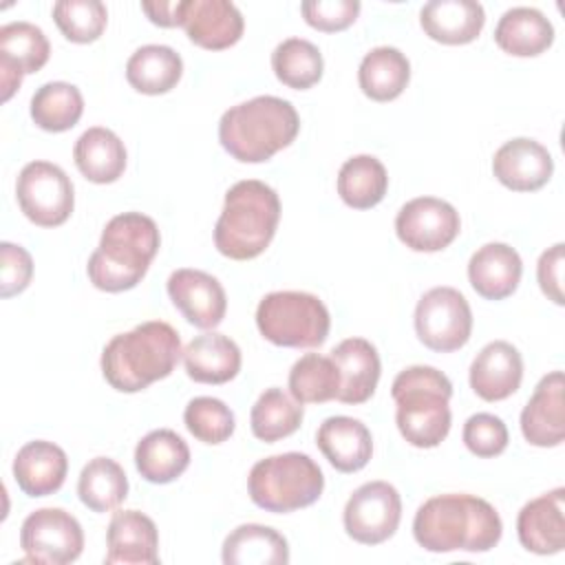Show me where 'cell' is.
Returning <instances> with one entry per match:
<instances>
[{"instance_id":"6da1fadb","label":"cell","mask_w":565,"mask_h":565,"mask_svg":"<svg viewBox=\"0 0 565 565\" xmlns=\"http://www.w3.org/2000/svg\"><path fill=\"white\" fill-rule=\"evenodd\" d=\"M503 534L499 512L481 497L437 494L424 501L413 519L419 547L437 554L488 552Z\"/></svg>"},{"instance_id":"7a4b0ae2","label":"cell","mask_w":565,"mask_h":565,"mask_svg":"<svg viewBox=\"0 0 565 565\" xmlns=\"http://www.w3.org/2000/svg\"><path fill=\"white\" fill-rule=\"evenodd\" d=\"M181 338L163 320H148L117 333L102 351V373L121 393H139L168 377L181 358Z\"/></svg>"},{"instance_id":"3957f363","label":"cell","mask_w":565,"mask_h":565,"mask_svg":"<svg viewBox=\"0 0 565 565\" xmlns=\"http://www.w3.org/2000/svg\"><path fill=\"white\" fill-rule=\"evenodd\" d=\"M159 243V227L150 216L141 212L113 216L88 258L86 271L90 282L108 294L137 287L157 256Z\"/></svg>"},{"instance_id":"277c9868","label":"cell","mask_w":565,"mask_h":565,"mask_svg":"<svg viewBox=\"0 0 565 565\" xmlns=\"http://www.w3.org/2000/svg\"><path fill=\"white\" fill-rule=\"evenodd\" d=\"M300 130L291 102L258 95L227 108L218 121V141L241 163H263L287 148Z\"/></svg>"},{"instance_id":"5b68a950","label":"cell","mask_w":565,"mask_h":565,"mask_svg":"<svg viewBox=\"0 0 565 565\" xmlns=\"http://www.w3.org/2000/svg\"><path fill=\"white\" fill-rule=\"evenodd\" d=\"M278 221L280 199L276 190L258 179L238 181L225 192V203L214 225V245L232 260L256 258L269 247Z\"/></svg>"},{"instance_id":"8992f818","label":"cell","mask_w":565,"mask_h":565,"mask_svg":"<svg viewBox=\"0 0 565 565\" xmlns=\"http://www.w3.org/2000/svg\"><path fill=\"white\" fill-rule=\"evenodd\" d=\"M399 435L415 448L439 446L450 430V380L435 366L415 364L397 373L391 386Z\"/></svg>"},{"instance_id":"52a82bcc","label":"cell","mask_w":565,"mask_h":565,"mask_svg":"<svg viewBox=\"0 0 565 565\" xmlns=\"http://www.w3.org/2000/svg\"><path fill=\"white\" fill-rule=\"evenodd\" d=\"M249 499L276 514H287L316 503L324 490L320 466L305 452H282L260 459L247 477Z\"/></svg>"},{"instance_id":"ba28073f","label":"cell","mask_w":565,"mask_h":565,"mask_svg":"<svg viewBox=\"0 0 565 565\" xmlns=\"http://www.w3.org/2000/svg\"><path fill=\"white\" fill-rule=\"evenodd\" d=\"M256 327L276 347H320L331 327L324 302L307 291H271L256 307Z\"/></svg>"},{"instance_id":"9c48e42d","label":"cell","mask_w":565,"mask_h":565,"mask_svg":"<svg viewBox=\"0 0 565 565\" xmlns=\"http://www.w3.org/2000/svg\"><path fill=\"white\" fill-rule=\"evenodd\" d=\"M22 214L40 227H57L68 221L75 194L68 174L49 161L26 163L15 181Z\"/></svg>"},{"instance_id":"30bf717a","label":"cell","mask_w":565,"mask_h":565,"mask_svg":"<svg viewBox=\"0 0 565 565\" xmlns=\"http://www.w3.org/2000/svg\"><path fill=\"white\" fill-rule=\"evenodd\" d=\"M415 331L430 351L461 349L472 333V311L463 294L455 287L428 289L415 307Z\"/></svg>"},{"instance_id":"8fae6325","label":"cell","mask_w":565,"mask_h":565,"mask_svg":"<svg viewBox=\"0 0 565 565\" xmlns=\"http://www.w3.org/2000/svg\"><path fill=\"white\" fill-rule=\"evenodd\" d=\"M20 547L26 563L66 565L79 558L84 532L71 512L62 508H40L22 523Z\"/></svg>"},{"instance_id":"7c38bea8","label":"cell","mask_w":565,"mask_h":565,"mask_svg":"<svg viewBox=\"0 0 565 565\" xmlns=\"http://www.w3.org/2000/svg\"><path fill=\"white\" fill-rule=\"evenodd\" d=\"M402 519V499L388 481L362 483L344 505V530L362 545H380L391 539Z\"/></svg>"},{"instance_id":"4fadbf2b","label":"cell","mask_w":565,"mask_h":565,"mask_svg":"<svg viewBox=\"0 0 565 565\" xmlns=\"http://www.w3.org/2000/svg\"><path fill=\"white\" fill-rule=\"evenodd\" d=\"M459 212L437 196H417L395 216L397 238L413 252H439L459 234Z\"/></svg>"},{"instance_id":"5bb4252c","label":"cell","mask_w":565,"mask_h":565,"mask_svg":"<svg viewBox=\"0 0 565 565\" xmlns=\"http://www.w3.org/2000/svg\"><path fill=\"white\" fill-rule=\"evenodd\" d=\"M51 55L44 31L31 22L18 20L0 26V84L7 102L22 84V77L38 73Z\"/></svg>"},{"instance_id":"9a60e30c","label":"cell","mask_w":565,"mask_h":565,"mask_svg":"<svg viewBox=\"0 0 565 565\" xmlns=\"http://www.w3.org/2000/svg\"><path fill=\"white\" fill-rule=\"evenodd\" d=\"M168 296L183 318L199 329H214L223 322L227 298L223 285L201 269H177L168 278Z\"/></svg>"},{"instance_id":"2e32d148","label":"cell","mask_w":565,"mask_h":565,"mask_svg":"<svg viewBox=\"0 0 565 565\" xmlns=\"http://www.w3.org/2000/svg\"><path fill=\"white\" fill-rule=\"evenodd\" d=\"M563 371H552L536 384L530 402L521 411V433L527 444L554 448L565 437V399Z\"/></svg>"},{"instance_id":"e0dca14e","label":"cell","mask_w":565,"mask_h":565,"mask_svg":"<svg viewBox=\"0 0 565 565\" xmlns=\"http://www.w3.org/2000/svg\"><path fill=\"white\" fill-rule=\"evenodd\" d=\"M492 172L508 190L534 192L552 179L554 159L539 141L516 137L494 152Z\"/></svg>"},{"instance_id":"ac0fdd59","label":"cell","mask_w":565,"mask_h":565,"mask_svg":"<svg viewBox=\"0 0 565 565\" xmlns=\"http://www.w3.org/2000/svg\"><path fill=\"white\" fill-rule=\"evenodd\" d=\"M108 565L159 563V534L154 521L139 510L115 512L106 532Z\"/></svg>"},{"instance_id":"d6986e66","label":"cell","mask_w":565,"mask_h":565,"mask_svg":"<svg viewBox=\"0 0 565 565\" xmlns=\"http://www.w3.org/2000/svg\"><path fill=\"white\" fill-rule=\"evenodd\" d=\"M565 490L554 488L527 501L516 516V534L527 552L547 556L565 547Z\"/></svg>"},{"instance_id":"ffe728a7","label":"cell","mask_w":565,"mask_h":565,"mask_svg":"<svg viewBox=\"0 0 565 565\" xmlns=\"http://www.w3.org/2000/svg\"><path fill=\"white\" fill-rule=\"evenodd\" d=\"M523 358L505 340L486 344L470 364V388L486 402H501L519 391Z\"/></svg>"},{"instance_id":"44dd1931","label":"cell","mask_w":565,"mask_h":565,"mask_svg":"<svg viewBox=\"0 0 565 565\" xmlns=\"http://www.w3.org/2000/svg\"><path fill=\"white\" fill-rule=\"evenodd\" d=\"M183 26L196 46L223 51L241 40L245 22L230 0H188Z\"/></svg>"},{"instance_id":"7402d4cb","label":"cell","mask_w":565,"mask_h":565,"mask_svg":"<svg viewBox=\"0 0 565 565\" xmlns=\"http://www.w3.org/2000/svg\"><path fill=\"white\" fill-rule=\"evenodd\" d=\"M521 256L505 243H486L468 260V280L486 300L512 296L521 282Z\"/></svg>"},{"instance_id":"603a6c76","label":"cell","mask_w":565,"mask_h":565,"mask_svg":"<svg viewBox=\"0 0 565 565\" xmlns=\"http://www.w3.org/2000/svg\"><path fill=\"white\" fill-rule=\"evenodd\" d=\"M331 360L340 371L338 402L364 404L380 382V355L364 338H347L331 351Z\"/></svg>"},{"instance_id":"cb8c5ba5","label":"cell","mask_w":565,"mask_h":565,"mask_svg":"<svg viewBox=\"0 0 565 565\" xmlns=\"http://www.w3.org/2000/svg\"><path fill=\"white\" fill-rule=\"evenodd\" d=\"M316 444L324 459L340 472L362 470L373 455L369 428L360 419L347 415L327 417L316 433Z\"/></svg>"},{"instance_id":"d4e9b609","label":"cell","mask_w":565,"mask_h":565,"mask_svg":"<svg viewBox=\"0 0 565 565\" xmlns=\"http://www.w3.org/2000/svg\"><path fill=\"white\" fill-rule=\"evenodd\" d=\"M68 470L66 452L44 439L24 444L13 459V479L26 497H46L62 488Z\"/></svg>"},{"instance_id":"484cf974","label":"cell","mask_w":565,"mask_h":565,"mask_svg":"<svg viewBox=\"0 0 565 565\" xmlns=\"http://www.w3.org/2000/svg\"><path fill=\"white\" fill-rule=\"evenodd\" d=\"M424 33L441 44H468L483 24L486 11L475 0H430L419 11Z\"/></svg>"},{"instance_id":"4316f807","label":"cell","mask_w":565,"mask_h":565,"mask_svg":"<svg viewBox=\"0 0 565 565\" xmlns=\"http://www.w3.org/2000/svg\"><path fill=\"white\" fill-rule=\"evenodd\" d=\"M183 364L188 377L194 382L225 384L241 371V349L223 333H201L183 349Z\"/></svg>"},{"instance_id":"83f0119b","label":"cell","mask_w":565,"mask_h":565,"mask_svg":"<svg viewBox=\"0 0 565 565\" xmlns=\"http://www.w3.org/2000/svg\"><path fill=\"white\" fill-rule=\"evenodd\" d=\"M494 42L510 55L534 57L552 46L554 26L545 13L534 7H512L499 18Z\"/></svg>"},{"instance_id":"f1b7e54d","label":"cell","mask_w":565,"mask_h":565,"mask_svg":"<svg viewBox=\"0 0 565 565\" xmlns=\"http://www.w3.org/2000/svg\"><path fill=\"white\" fill-rule=\"evenodd\" d=\"M137 472L150 483H170L190 466V448L170 428L150 430L135 448Z\"/></svg>"},{"instance_id":"f546056e","label":"cell","mask_w":565,"mask_h":565,"mask_svg":"<svg viewBox=\"0 0 565 565\" xmlns=\"http://www.w3.org/2000/svg\"><path fill=\"white\" fill-rule=\"evenodd\" d=\"M221 558L225 565H287L289 545L269 525L243 523L225 536Z\"/></svg>"},{"instance_id":"4dcf8cb0","label":"cell","mask_w":565,"mask_h":565,"mask_svg":"<svg viewBox=\"0 0 565 565\" xmlns=\"http://www.w3.org/2000/svg\"><path fill=\"white\" fill-rule=\"evenodd\" d=\"M73 159L77 170L93 183H113L126 170L124 141L102 126H93L79 135Z\"/></svg>"},{"instance_id":"1f68e13d","label":"cell","mask_w":565,"mask_h":565,"mask_svg":"<svg viewBox=\"0 0 565 565\" xmlns=\"http://www.w3.org/2000/svg\"><path fill=\"white\" fill-rule=\"evenodd\" d=\"M183 75L181 55L166 44L139 46L126 62L128 84L143 95H161L172 90Z\"/></svg>"},{"instance_id":"d6a6232c","label":"cell","mask_w":565,"mask_h":565,"mask_svg":"<svg viewBox=\"0 0 565 565\" xmlns=\"http://www.w3.org/2000/svg\"><path fill=\"white\" fill-rule=\"evenodd\" d=\"M411 79V62L395 46L371 49L358 68L362 93L373 102H391L399 97Z\"/></svg>"},{"instance_id":"836d02e7","label":"cell","mask_w":565,"mask_h":565,"mask_svg":"<svg viewBox=\"0 0 565 565\" xmlns=\"http://www.w3.org/2000/svg\"><path fill=\"white\" fill-rule=\"evenodd\" d=\"M388 188V174L373 154H355L347 159L338 172V194L353 210L377 205Z\"/></svg>"},{"instance_id":"e575fe53","label":"cell","mask_w":565,"mask_h":565,"mask_svg":"<svg viewBox=\"0 0 565 565\" xmlns=\"http://www.w3.org/2000/svg\"><path fill=\"white\" fill-rule=\"evenodd\" d=\"M302 404L291 399L282 388H265L249 413V426L256 439L274 444L294 435L302 424Z\"/></svg>"},{"instance_id":"d590c367","label":"cell","mask_w":565,"mask_h":565,"mask_svg":"<svg viewBox=\"0 0 565 565\" xmlns=\"http://www.w3.org/2000/svg\"><path fill=\"white\" fill-rule=\"evenodd\" d=\"M79 501L93 512H110L128 497L124 468L110 457L90 459L77 479Z\"/></svg>"},{"instance_id":"8d00e7d4","label":"cell","mask_w":565,"mask_h":565,"mask_svg":"<svg viewBox=\"0 0 565 565\" xmlns=\"http://www.w3.org/2000/svg\"><path fill=\"white\" fill-rule=\"evenodd\" d=\"M84 113V97L68 82H46L31 97V119L46 132L71 130Z\"/></svg>"},{"instance_id":"74e56055","label":"cell","mask_w":565,"mask_h":565,"mask_svg":"<svg viewBox=\"0 0 565 565\" xmlns=\"http://www.w3.org/2000/svg\"><path fill=\"white\" fill-rule=\"evenodd\" d=\"M340 391V371L331 355L305 353L289 371V393L298 404H324Z\"/></svg>"},{"instance_id":"f35d334b","label":"cell","mask_w":565,"mask_h":565,"mask_svg":"<svg viewBox=\"0 0 565 565\" xmlns=\"http://www.w3.org/2000/svg\"><path fill=\"white\" fill-rule=\"evenodd\" d=\"M271 68L278 82L289 88L307 90L322 77V53L305 38H287L271 53Z\"/></svg>"},{"instance_id":"ab89813d","label":"cell","mask_w":565,"mask_h":565,"mask_svg":"<svg viewBox=\"0 0 565 565\" xmlns=\"http://www.w3.org/2000/svg\"><path fill=\"white\" fill-rule=\"evenodd\" d=\"M53 20L66 40L88 44L104 33L108 11L99 0H60L53 4Z\"/></svg>"},{"instance_id":"60d3db41","label":"cell","mask_w":565,"mask_h":565,"mask_svg":"<svg viewBox=\"0 0 565 565\" xmlns=\"http://www.w3.org/2000/svg\"><path fill=\"white\" fill-rule=\"evenodd\" d=\"M183 422L190 435H194V439L210 446H216L230 439L236 426L234 413L230 411V406L207 395H201L188 402L183 411Z\"/></svg>"},{"instance_id":"b9f144b4","label":"cell","mask_w":565,"mask_h":565,"mask_svg":"<svg viewBox=\"0 0 565 565\" xmlns=\"http://www.w3.org/2000/svg\"><path fill=\"white\" fill-rule=\"evenodd\" d=\"M463 444L466 448L481 459H490L501 455L508 448V428L501 417L492 413L470 415L463 424Z\"/></svg>"},{"instance_id":"7bdbcfd3","label":"cell","mask_w":565,"mask_h":565,"mask_svg":"<svg viewBox=\"0 0 565 565\" xmlns=\"http://www.w3.org/2000/svg\"><path fill=\"white\" fill-rule=\"evenodd\" d=\"M305 22L318 31L335 33L351 26L360 13L358 0H307L300 4Z\"/></svg>"},{"instance_id":"ee69618b","label":"cell","mask_w":565,"mask_h":565,"mask_svg":"<svg viewBox=\"0 0 565 565\" xmlns=\"http://www.w3.org/2000/svg\"><path fill=\"white\" fill-rule=\"evenodd\" d=\"M0 256H2L0 296L11 298L29 287L31 276H33V258L24 247L13 245L9 241H4L0 245Z\"/></svg>"},{"instance_id":"f6af8a7d","label":"cell","mask_w":565,"mask_h":565,"mask_svg":"<svg viewBox=\"0 0 565 565\" xmlns=\"http://www.w3.org/2000/svg\"><path fill=\"white\" fill-rule=\"evenodd\" d=\"M563 263H565V245L556 243L545 249L536 263V278L541 291L556 305H563Z\"/></svg>"},{"instance_id":"bcb514c9","label":"cell","mask_w":565,"mask_h":565,"mask_svg":"<svg viewBox=\"0 0 565 565\" xmlns=\"http://www.w3.org/2000/svg\"><path fill=\"white\" fill-rule=\"evenodd\" d=\"M188 0H152L141 2L143 13L150 18V22L159 26H179L183 24Z\"/></svg>"}]
</instances>
